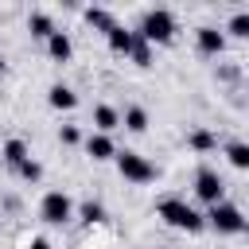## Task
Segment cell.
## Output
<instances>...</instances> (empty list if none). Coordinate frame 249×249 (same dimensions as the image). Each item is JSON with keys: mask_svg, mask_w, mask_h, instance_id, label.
Instances as JSON below:
<instances>
[{"mask_svg": "<svg viewBox=\"0 0 249 249\" xmlns=\"http://www.w3.org/2000/svg\"><path fill=\"white\" fill-rule=\"evenodd\" d=\"M156 218H160L163 226L179 230V233H202V230H206L202 210H198V206H191L183 195H163V198L156 202Z\"/></svg>", "mask_w": 249, "mask_h": 249, "instance_id": "1", "label": "cell"}, {"mask_svg": "<svg viewBox=\"0 0 249 249\" xmlns=\"http://www.w3.org/2000/svg\"><path fill=\"white\" fill-rule=\"evenodd\" d=\"M132 31H136L144 43H152V47H167V43H175V35H179V19H175L171 8H144Z\"/></svg>", "mask_w": 249, "mask_h": 249, "instance_id": "2", "label": "cell"}, {"mask_svg": "<svg viewBox=\"0 0 249 249\" xmlns=\"http://www.w3.org/2000/svg\"><path fill=\"white\" fill-rule=\"evenodd\" d=\"M202 222L214 230V233H222V237H237V233H245V214H241V206L237 202H230V198H222V202H214V206H206V214H202Z\"/></svg>", "mask_w": 249, "mask_h": 249, "instance_id": "3", "label": "cell"}, {"mask_svg": "<svg viewBox=\"0 0 249 249\" xmlns=\"http://www.w3.org/2000/svg\"><path fill=\"white\" fill-rule=\"evenodd\" d=\"M117 171H121V179L124 183H136V187H144V183H156V175H160V167L148 160V156H140L136 148H117Z\"/></svg>", "mask_w": 249, "mask_h": 249, "instance_id": "4", "label": "cell"}, {"mask_svg": "<svg viewBox=\"0 0 249 249\" xmlns=\"http://www.w3.org/2000/svg\"><path fill=\"white\" fill-rule=\"evenodd\" d=\"M39 222H47V226H66V222H74V198H70L62 187L43 191V198H39Z\"/></svg>", "mask_w": 249, "mask_h": 249, "instance_id": "5", "label": "cell"}, {"mask_svg": "<svg viewBox=\"0 0 249 249\" xmlns=\"http://www.w3.org/2000/svg\"><path fill=\"white\" fill-rule=\"evenodd\" d=\"M195 198H198L202 206L222 202V198H226V179H222L214 167H198V171H195Z\"/></svg>", "mask_w": 249, "mask_h": 249, "instance_id": "6", "label": "cell"}, {"mask_svg": "<svg viewBox=\"0 0 249 249\" xmlns=\"http://www.w3.org/2000/svg\"><path fill=\"white\" fill-rule=\"evenodd\" d=\"M226 35H222V27H214V23H198L195 27V51L202 54V58H222L226 54Z\"/></svg>", "mask_w": 249, "mask_h": 249, "instance_id": "7", "label": "cell"}, {"mask_svg": "<svg viewBox=\"0 0 249 249\" xmlns=\"http://www.w3.org/2000/svg\"><path fill=\"white\" fill-rule=\"evenodd\" d=\"M43 47H47V58L58 62V66H66V62L74 58V39H70V31H62V27H54Z\"/></svg>", "mask_w": 249, "mask_h": 249, "instance_id": "8", "label": "cell"}, {"mask_svg": "<svg viewBox=\"0 0 249 249\" xmlns=\"http://www.w3.org/2000/svg\"><path fill=\"white\" fill-rule=\"evenodd\" d=\"M82 148H86V156H89L93 163H105V160L117 156V140L105 136V132H89V136H82Z\"/></svg>", "mask_w": 249, "mask_h": 249, "instance_id": "9", "label": "cell"}, {"mask_svg": "<svg viewBox=\"0 0 249 249\" xmlns=\"http://www.w3.org/2000/svg\"><path fill=\"white\" fill-rule=\"evenodd\" d=\"M89 121H93V132L113 136V128H121V109H117V105H109V101H97V105H93V113H89Z\"/></svg>", "mask_w": 249, "mask_h": 249, "instance_id": "10", "label": "cell"}, {"mask_svg": "<svg viewBox=\"0 0 249 249\" xmlns=\"http://www.w3.org/2000/svg\"><path fill=\"white\" fill-rule=\"evenodd\" d=\"M187 148H191L195 156H210V152H218V132L206 128V124H195V128L187 132Z\"/></svg>", "mask_w": 249, "mask_h": 249, "instance_id": "11", "label": "cell"}, {"mask_svg": "<svg viewBox=\"0 0 249 249\" xmlns=\"http://www.w3.org/2000/svg\"><path fill=\"white\" fill-rule=\"evenodd\" d=\"M47 105H51V109H58V113H70V109L78 105L74 86H66V82H51V86H47Z\"/></svg>", "mask_w": 249, "mask_h": 249, "instance_id": "12", "label": "cell"}, {"mask_svg": "<svg viewBox=\"0 0 249 249\" xmlns=\"http://www.w3.org/2000/svg\"><path fill=\"white\" fill-rule=\"evenodd\" d=\"M74 218H78L86 230L105 226V202H101V198H82V202L74 206Z\"/></svg>", "mask_w": 249, "mask_h": 249, "instance_id": "13", "label": "cell"}, {"mask_svg": "<svg viewBox=\"0 0 249 249\" xmlns=\"http://www.w3.org/2000/svg\"><path fill=\"white\" fill-rule=\"evenodd\" d=\"M82 19H86L93 31H101V35H109V31L117 27V16H113L109 8H101V4H89V8H82Z\"/></svg>", "mask_w": 249, "mask_h": 249, "instance_id": "14", "label": "cell"}, {"mask_svg": "<svg viewBox=\"0 0 249 249\" xmlns=\"http://www.w3.org/2000/svg\"><path fill=\"white\" fill-rule=\"evenodd\" d=\"M54 27H58V23H54L51 12H43V8H31V12H27V31H31V39L47 43V35H51Z\"/></svg>", "mask_w": 249, "mask_h": 249, "instance_id": "15", "label": "cell"}, {"mask_svg": "<svg viewBox=\"0 0 249 249\" xmlns=\"http://www.w3.org/2000/svg\"><path fill=\"white\" fill-rule=\"evenodd\" d=\"M27 156H31V148H27V140H23V136H8V140L0 144V160H4L12 171H16Z\"/></svg>", "mask_w": 249, "mask_h": 249, "instance_id": "16", "label": "cell"}, {"mask_svg": "<svg viewBox=\"0 0 249 249\" xmlns=\"http://www.w3.org/2000/svg\"><path fill=\"white\" fill-rule=\"evenodd\" d=\"M121 124H124L128 132H148L152 117H148V109H144V105H136V101H132V105H124V109H121Z\"/></svg>", "mask_w": 249, "mask_h": 249, "instance_id": "17", "label": "cell"}, {"mask_svg": "<svg viewBox=\"0 0 249 249\" xmlns=\"http://www.w3.org/2000/svg\"><path fill=\"white\" fill-rule=\"evenodd\" d=\"M105 47L117 54V58H128V47H132V27H124V23H117L109 35H105Z\"/></svg>", "mask_w": 249, "mask_h": 249, "instance_id": "18", "label": "cell"}, {"mask_svg": "<svg viewBox=\"0 0 249 249\" xmlns=\"http://www.w3.org/2000/svg\"><path fill=\"white\" fill-rule=\"evenodd\" d=\"M128 58H132V66H140V70H144V66H152V58H156V47H152V43H144V39L132 31V47H128Z\"/></svg>", "mask_w": 249, "mask_h": 249, "instance_id": "19", "label": "cell"}, {"mask_svg": "<svg viewBox=\"0 0 249 249\" xmlns=\"http://www.w3.org/2000/svg\"><path fill=\"white\" fill-rule=\"evenodd\" d=\"M222 152H226V160H230L237 171H245V167H249V144H245V140H226V144H222Z\"/></svg>", "mask_w": 249, "mask_h": 249, "instance_id": "20", "label": "cell"}, {"mask_svg": "<svg viewBox=\"0 0 249 249\" xmlns=\"http://www.w3.org/2000/svg\"><path fill=\"white\" fill-rule=\"evenodd\" d=\"M222 35H226V39H230V35H233V39H249V12L237 8V12L230 16V23L222 27Z\"/></svg>", "mask_w": 249, "mask_h": 249, "instance_id": "21", "label": "cell"}, {"mask_svg": "<svg viewBox=\"0 0 249 249\" xmlns=\"http://www.w3.org/2000/svg\"><path fill=\"white\" fill-rule=\"evenodd\" d=\"M16 175H19L23 183H39V179H43V163H39L35 156H27V160L16 167Z\"/></svg>", "mask_w": 249, "mask_h": 249, "instance_id": "22", "label": "cell"}, {"mask_svg": "<svg viewBox=\"0 0 249 249\" xmlns=\"http://www.w3.org/2000/svg\"><path fill=\"white\" fill-rule=\"evenodd\" d=\"M214 78L218 82H241V62H218Z\"/></svg>", "mask_w": 249, "mask_h": 249, "instance_id": "23", "label": "cell"}, {"mask_svg": "<svg viewBox=\"0 0 249 249\" xmlns=\"http://www.w3.org/2000/svg\"><path fill=\"white\" fill-rule=\"evenodd\" d=\"M58 144L78 148V144H82V128H78V124H58Z\"/></svg>", "mask_w": 249, "mask_h": 249, "instance_id": "24", "label": "cell"}, {"mask_svg": "<svg viewBox=\"0 0 249 249\" xmlns=\"http://www.w3.org/2000/svg\"><path fill=\"white\" fill-rule=\"evenodd\" d=\"M27 249H54V245H51V241H47V237H43V233H35V237H31V241H27Z\"/></svg>", "mask_w": 249, "mask_h": 249, "instance_id": "25", "label": "cell"}, {"mask_svg": "<svg viewBox=\"0 0 249 249\" xmlns=\"http://www.w3.org/2000/svg\"><path fill=\"white\" fill-rule=\"evenodd\" d=\"M4 210H19V198L16 195H4Z\"/></svg>", "mask_w": 249, "mask_h": 249, "instance_id": "26", "label": "cell"}, {"mask_svg": "<svg viewBox=\"0 0 249 249\" xmlns=\"http://www.w3.org/2000/svg\"><path fill=\"white\" fill-rule=\"evenodd\" d=\"M8 70V54H4V47H0V74Z\"/></svg>", "mask_w": 249, "mask_h": 249, "instance_id": "27", "label": "cell"}]
</instances>
